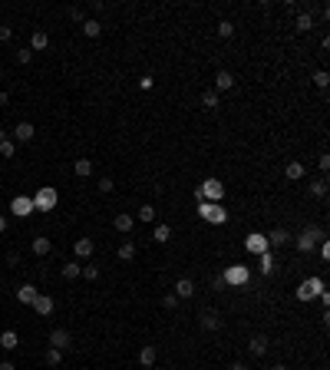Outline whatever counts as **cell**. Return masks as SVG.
Masks as SVG:
<instances>
[{"mask_svg":"<svg viewBox=\"0 0 330 370\" xmlns=\"http://www.w3.org/2000/svg\"><path fill=\"white\" fill-rule=\"evenodd\" d=\"M116 255H119V261H132V258H135V245H132V241H122Z\"/></svg>","mask_w":330,"mask_h":370,"instance_id":"obj_26","label":"cell"},{"mask_svg":"<svg viewBox=\"0 0 330 370\" xmlns=\"http://www.w3.org/2000/svg\"><path fill=\"white\" fill-rule=\"evenodd\" d=\"M261 274H274V255H271V251L261 255Z\"/></svg>","mask_w":330,"mask_h":370,"instance_id":"obj_30","label":"cell"},{"mask_svg":"<svg viewBox=\"0 0 330 370\" xmlns=\"http://www.w3.org/2000/svg\"><path fill=\"white\" fill-rule=\"evenodd\" d=\"M198 324H201V331H218L221 327V314L215 311V307H208V311L198 314Z\"/></svg>","mask_w":330,"mask_h":370,"instance_id":"obj_9","label":"cell"},{"mask_svg":"<svg viewBox=\"0 0 330 370\" xmlns=\"http://www.w3.org/2000/svg\"><path fill=\"white\" fill-rule=\"evenodd\" d=\"M225 278V284H248V278H251V271L244 268V264H231L228 271L221 274Z\"/></svg>","mask_w":330,"mask_h":370,"instance_id":"obj_7","label":"cell"},{"mask_svg":"<svg viewBox=\"0 0 330 370\" xmlns=\"http://www.w3.org/2000/svg\"><path fill=\"white\" fill-rule=\"evenodd\" d=\"M0 370H17V367H13V360H0Z\"/></svg>","mask_w":330,"mask_h":370,"instance_id":"obj_47","label":"cell"},{"mask_svg":"<svg viewBox=\"0 0 330 370\" xmlns=\"http://www.w3.org/2000/svg\"><path fill=\"white\" fill-rule=\"evenodd\" d=\"M234 86V76H231L228 70H218L215 73V93H225V89H231Z\"/></svg>","mask_w":330,"mask_h":370,"instance_id":"obj_15","label":"cell"},{"mask_svg":"<svg viewBox=\"0 0 330 370\" xmlns=\"http://www.w3.org/2000/svg\"><path fill=\"white\" fill-rule=\"evenodd\" d=\"M30 307H33L40 317H50V314H53V307H56V301L50 297V294H36V301H33Z\"/></svg>","mask_w":330,"mask_h":370,"instance_id":"obj_10","label":"cell"},{"mask_svg":"<svg viewBox=\"0 0 330 370\" xmlns=\"http://www.w3.org/2000/svg\"><path fill=\"white\" fill-rule=\"evenodd\" d=\"M69 17H73V23H86V10L83 7H69Z\"/></svg>","mask_w":330,"mask_h":370,"instance_id":"obj_39","label":"cell"},{"mask_svg":"<svg viewBox=\"0 0 330 370\" xmlns=\"http://www.w3.org/2000/svg\"><path fill=\"white\" fill-rule=\"evenodd\" d=\"M79 274H83L86 281H96V278H99V268H96V264H86V268H83Z\"/></svg>","mask_w":330,"mask_h":370,"instance_id":"obj_40","label":"cell"},{"mask_svg":"<svg viewBox=\"0 0 330 370\" xmlns=\"http://www.w3.org/2000/svg\"><path fill=\"white\" fill-rule=\"evenodd\" d=\"M168 238H172V228H168V225H155V228H152V241L165 245Z\"/></svg>","mask_w":330,"mask_h":370,"instance_id":"obj_25","label":"cell"},{"mask_svg":"<svg viewBox=\"0 0 330 370\" xmlns=\"http://www.w3.org/2000/svg\"><path fill=\"white\" fill-rule=\"evenodd\" d=\"M56 202H60V195H56L53 185H40L36 195H33V212H53Z\"/></svg>","mask_w":330,"mask_h":370,"instance_id":"obj_1","label":"cell"},{"mask_svg":"<svg viewBox=\"0 0 330 370\" xmlns=\"http://www.w3.org/2000/svg\"><path fill=\"white\" fill-rule=\"evenodd\" d=\"M3 231H7V218L0 215V235H3Z\"/></svg>","mask_w":330,"mask_h":370,"instance_id":"obj_49","label":"cell"},{"mask_svg":"<svg viewBox=\"0 0 330 370\" xmlns=\"http://www.w3.org/2000/svg\"><path fill=\"white\" fill-rule=\"evenodd\" d=\"M112 225H116V231H122V235H129V231L135 228V218L122 212V215H116V222H112Z\"/></svg>","mask_w":330,"mask_h":370,"instance_id":"obj_19","label":"cell"},{"mask_svg":"<svg viewBox=\"0 0 330 370\" xmlns=\"http://www.w3.org/2000/svg\"><path fill=\"white\" fill-rule=\"evenodd\" d=\"M218 37H221V40L234 37V27H231V20H221V23H218Z\"/></svg>","mask_w":330,"mask_h":370,"instance_id":"obj_36","label":"cell"},{"mask_svg":"<svg viewBox=\"0 0 330 370\" xmlns=\"http://www.w3.org/2000/svg\"><path fill=\"white\" fill-rule=\"evenodd\" d=\"M198 215L205 218V222H211V225H225V222H228V212L221 205H215V202H201V205H198Z\"/></svg>","mask_w":330,"mask_h":370,"instance_id":"obj_4","label":"cell"},{"mask_svg":"<svg viewBox=\"0 0 330 370\" xmlns=\"http://www.w3.org/2000/svg\"><path fill=\"white\" fill-rule=\"evenodd\" d=\"M46 364H50V367H56V364H63V350H46Z\"/></svg>","mask_w":330,"mask_h":370,"instance_id":"obj_37","label":"cell"},{"mask_svg":"<svg viewBox=\"0 0 330 370\" xmlns=\"http://www.w3.org/2000/svg\"><path fill=\"white\" fill-rule=\"evenodd\" d=\"M0 79H3V70H0Z\"/></svg>","mask_w":330,"mask_h":370,"instance_id":"obj_52","label":"cell"},{"mask_svg":"<svg viewBox=\"0 0 330 370\" xmlns=\"http://www.w3.org/2000/svg\"><path fill=\"white\" fill-rule=\"evenodd\" d=\"M155 215H159V212H155V205H142L135 218H139V222H145V225H152V222H155Z\"/></svg>","mask_w":330,"mask_h":370,"instance_id":"obj_27","label":"cell"},{"mask_svg":"<svg viewBox=\"0 0 330 370\" xmlns=\"http://www.w3.org/2000/svg\"><path fill=\"white\" fill-rule=\"evenodd\" d=\"M10 212H13L17 218H27V215H33V198H30V195H17V198L10 202Z\"/></svg>","mask_w":330,"mask_h":370,"instance_id":"obj_8","label":"cell"},{"mask_svg":"<svg viewBox=\"0 0 330 370\" xmlns=\"http://www.w3.org/2000/svg\"><path fill=\"white\" fill-rule=\"evenodd\" d=\"M50 248H53L50 238H33V255H40V258H43V255H50Z\"/></svg>","mask_w":330,"mask_h":370,"instance_id":"obj_29","label":"cell"},{"mask_svg":"<svg viewBox=\"0 0 330 370\" xmlns=\"http://www.w3.org/2000/svg\"><path fill=\"white\" fill-rule=\"evenodd\" d=\"M201 106L205 109H218V93H215V89H205V93H201Z\"/></svg>","mask_w":330,"mask_h":370,"instance_id":"obj_28","label":"cell"},{"mask_svg":"<svg viewBox=\"0 0 330 370\" xmlns=\"http://www.w3.org/2000/svg\"><path fill=\"white\" fill-rule=\"evenodd\" d=\"M33 60V50H20V53H17V63H30Z\"/></svg>","mask_w":330,"mask_h":370,"instance_id":"obj_44","label":"cell"},{"mask_svg":"<svg viewBox=\"0 0 330 370\" xmlns=\"http://www.w3.org/2000/svg\"><path fill=\"white\" fill-rule=\"evenodd\" d=\"M33 136H36L33 122H17V129H13V142H30Z\"/></svg>","mask_w":330,"mask_h":370,"instance_id":"obj_13","label":"cell"},{"mask_svg":"<svg viewBox=\"0 0 330 370\" xmlns=\"http://www.w3.org/2000/svg\"><path fill=\"white\" fill-rule=\"evenodd\" d=\"M112 188H116V182H112L109 175H102V179H99V192H112Z\"/></svg>","mask_w":330,"mask_h":370,"instance_id":"obj_42","label":"cell"},{"mask_svg":"<svg viewBox=\"0 0 330 370\" xmlns=\"http://www.w3.org/2000/svg\"><path fill=\"white\" fill-rule=\"evenodd\" d=\"M13 152H17V142H13V139L0 142V155H3V159H13Z\"/></svg>","mask_w":330,"mask_h":370,"instance_id":"obj_32","label":"cell"},{"mask_svg":"<svg viewBox=\"0 0 330 370\" xmlns=\"http://www.w3.org/2000/svg\"><path fill=\"white\" fill-rule=\"evenodd\" d=\"M50 46V37H46L43 30H33V37H30V50L36 53V50H46Z\"/></svg>","mask_w":330,"mask_h":370,"instance_id":"obj_20","label":"cell"},{"mask_svg":"<svg viewBox=\"0 0 330 370\" xmlns=\"http://www.w3.org/2000/svg\"><path fill=\"white\" fill-rule=\"evenodd\" d=\"M228 370H248V367H244V364H231Z\"/></svg>","mask_w":330,"mask_h":370,"instance_id":"obj_50","label":"cell"},{"mask_svg":"<svg viewBox=\"0 0 330 370\" xmlns=\"http://www.w3.org/2000/svg\"><path fill=\"white\" fill-rule=\"evenodd\" d=\"M46 344H50L53 350H69V347H73V334H69L66 327H56V331H50Z\"/></svg>","mask_w":330,"mask_h":370,"instance_id":"obj_5","label":"cell"},{"mask_svg":"<svg viewBox=\"0 0 330 370\" xmlns=\"http://www.w3.org/2000/svg\"><path fill=\"white\" fill-rule=\"evenodd\" d=\"M310 27H314V20H310V13H297V30H300V33H307Z\"/></svg>","mask_w":330,"mask_h":370,"instance_id":"obj_33","label":"cell"},{"mask_svg":"<svg viewBox=\"0 0 330 370\" xmlns=\"http://www.w3.org/2000/svg\"><path fill=\"white\" fill-rule=\"evenodd\" d=\"M310 195H317V198H327V179H317V182L310 185Z\"/></svg>","mask_w":330,"mask_h":370,"instance_id":"obj_31","label":"cell"},{"mask_svg":"<svg viewBox=\"0 0 330 370\" xmlns=\"http://www.w3.org/2000/svg\"><path fill=\"white\" fill-rule=\"evenodd\" d=\"M267 347H271V340L264 337V334H254V337L248 340V354H251V357H264Z\"/></svg>","mask_w":330,"mask_h":370,"instance_id":"obj_11","label":"cell"},{"mask_svg":"<svg viewBox=\"0 0 330 370\" xmlns=\"http://www.w3.org/2000/svg\"><path fill=\"white\" fill-rule=\"evenodd\" d=\"M244 248L251 251V255H264V251H267V238L258 235V231H251V235L244 238Z\"/></svg>","mask_w":330,"mask_h":370,"instance_id":"obj_12","label":"cell"},{"mask_svg":"<svg viewBox=\"0 0 330 370\" xmlns=\"http://www.w3.org/2000/svg\"><path fill=\"white\" fill-rule=\"evenodd\" d=\"M73 172H76L79 179H89V175H93V159H76V162H73Z\"/></svg>","mask_w":330,"mask_h":370,"instance_id":"obj_21","label":"cell"},{"mask_svg":"<svg viewBox=\"0 0 330 370\" xmlns=\"http://www.w3.org/2000/svg\"><path fill=\"white\" fill-rule=\"evenodd\" d=\"M139 364H142V367H152L155 364V347L152 344H145V347L139 350Z\"/></svg>","mask_w":330,"mask_h":370,"instance_id":"obj_24","label":"cell"},{"mask_svg":"<svg viewBox=\"0 0 330 370\" xmlns=\"http://www.w3.org/2000/svg\"><path fill=\"white\" fill-rule=\"evenodd\" d=\"M93 248H96V241H93V238H76L73 255H76V258H89V255H93Z\"/></svg>","mask_w":330,"mask_h":370,"instance_id":"obj_16","label":"cell"},{"mask_svg":"<svg viewBox=\"0 0 330 370\" xmlns=\"http://www.w3.org/2000/svg\"><path fill=\"white\" fill-rule=\"evenodd\" d=\"M317 165H320V172H330V155L324 152V155H320V159H317Z\"/></svg>","mask_w":330,"mask_h":370,"instance_id":"obj_45","label":"cell"},{"mask_svg":"<svg viewBox=\"0 0 330 370\" xmlns=\"http://www.w3.org/2000/svg\"><path fill=\"white\" fill-rule=\"evenodd\" d=\"M327 83H330V76H327V70H317V73H314V86H320V89H327Z\"/></svg>","mask_w":330,"mask_h":370,"instance_id":"obj_38","label":"cell"},{"mask_svg":"<svg viewBox=\"0 0 330 370\" xmlns=\"http://www.w3.org/2000/svg\"><path fill=\"white\" fill-rule=\"evenodd\" d=\"M211 288H215V291H221V288H225V278H221V274H215V278H211Z\"/></svg>","mask_w":330,"mask_h":370,"instance_id":"obj_46","label":"cell"},{"mask_svg":"<svg viewBox=\"0 0 330 370\" xmlns=\"http://www.w3.org/2000/svg\"><path fill=\"white\" fill-rule=\"evenodd\" d=\"M291 241H294V248L300 251V255H307L317 241H324V228H304L297 238H291Z\"/></svg>","mask_w":330,"mask_h":370,"instance_id":"obj_3","label":"cell"},{"mask_svg":"<svg viewBox=\"0 0 330 370\" xmlns=\"http://www.w3.org/2000/svg\"><path fill=\"white\" fill-rule=\"evenodd\" d=\"M271 370H287V367H284V364H274V367H271Z\"/></svg>","mask_w":330,"mask_h":370,"instance_id":"obj_51","label":"cell"},{"mask_svg":"<svg viewBox=\"0 0 330 370\" xmlns=\"http://www.w3.org/2000/svg\"><path fill=\"white\" fill-rule=\"evenodd\" d=\"M175 304H178V297H175V294H165V297H162V307H168V311H172Z\"/></svg>","mask_w":330,"mask_h":370,"instance_id":"obj_43","label":"cell"},{"mask_svg":"<svg viewBox=\"0 0 330 370\" xmlns=\"http://www.w3.org/2000/svg\"><path fill=\"white\" fill-rule=\"evenodd\" d=\"M284 175L291 179V182H297V179H304V162H287Z\"/></svg>","mask_w":330,"mask_h":370,"instance_id":"obj_23","label":"cell"},{"mask_svg":"<svg viewBox=\"0 0 330 370\" xmlns=\"http://www.w3.org/2000/svg\"><path fill=\"white\" fill-rule=\"evenodd\" d=\"M36 288H33V284H20V288H17V301H20V304H33V301H36Z\"/></svg>","mask_w":330,"mask_h":370,"instance_id":"obj_18","label":"cell"},{"mask_svg":"<svg viewBox=\"0 0 330 370\" xmlns=\"http://www.w3.org/2000/svg\"><path fill=\"white\" fill-rule=\"evenodd\" d=\"M195 198L198 202H208V198L211 202H221V198H225V185H221L218 179H205V182L195 188Z\"/></svg>","mask_w":330,"mask_h":370,"instance_id":"obj_2","label":"cell"},{"mask_svg":"<svg viewBox=\"0 0 330 370\" xmlns=\"http://www.w3.org/2000/svg\"><path fill=\"white\" fill-rule=\"evenodd\" d=\"M79 271H83V268H79V264H73V261H69V264H63V278H66V281L79 278Z\"/></svg>","mask_w":330,"mask_h":370,"instance_id":"obj_35","label":"cell"},{"mask_svg":"<svg viewBox=\"0 0 330 370\" xmlns=\"http://www.w3.org/2000/svg\"><path fill=\"white\" fill-rule=\"evenodd\" d=\"M264 238H267V248H284L287 241H291V235H287L284 228H274L271 235H264Z\"/></svg>","mask_w":330,"mask_h":370,"instance_id":"obj_14","label":"cell"},{"mask_svg":"<svg viewBox=\"0 0 330 370\" xmlns=\"http://www.w3.org/2000/svg\"><path fill=\"white\" fill-rule=\"evenodd\" d=\"M320 291H324V281H320V278L300 281V288H297V301H310V297H317Z\"/></svg>","mask_w":330,"mask_h":370,"instance_id":"obj_6","label":"cell"},{"mask_svg":"<svg viewBox=\"0 0 330 370\" xmlns=\"http://www.w3.org/2000/svg\"><path fill=\"white\" fill-rule=\"evenodd\" d=\"M7 103H10V96H7V93H0V106H7Z\"/></svg>","mask_w":330,"mask_h":370,"instance_id":"obj_48","label":"cell"},{"mask_svg":"<svg viewBox=\"0 0 330 370\" xmlns=\"http://www.w3.org/2000/svg\"><path fill=\"white\" fill-rule=\"evenodd\" d=\"M0 347L3 350H17L20 347V337H17L13 331H3V334H0Z\"/></svg>","mask_w":330,"mask_h":370,"instance_id":"obj_22","label":"cell"},{"mask_svg":"<svg viewBox=\"0 0 330 370\" xmlns=\"http://www.w3.org/2000/svg\"><path fill=\"white\" fill-rule=\"evenodd\" d=\"M83 33H86V37H99L102 27H99V20H86V23H83Z\"/></svg>","mask_w":330,"mask_h":370,"instance_id":"obj_34","label":"cell"},{"mask_svg":"<svg viewBox=\"0 0 330 370\" xmlns=\"http://www.w3.org/2000/svg\"><path fill=\"white\" fill-rule=\"evenodd\" d=\"M10 40H13V30L7 23H0V43H10Z\"/></svg>","mask_w":330,"mask_h":370,"instance_id":"obj_41","label":"cell"},{"mask_svg":"<svg viewBox=\"0 0 330 370\" xmlns=\"http://www.w3.org/2000/svg\"><path fill=\"white\" fill-rule=\"evenodd\" d=\"M192 294H195V281H192V278H178L175 281V297L185 301V297H192Z\"/></svg>","mask_w":330,"mask_h":370,"instance_id":"obj_17","label":"cell"}]
</instances>
